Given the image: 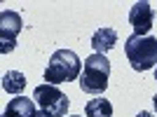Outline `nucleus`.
Instances as JSON below:
<instances>
[{"instance_id":"7","label":"nucleus","mask_w":157,"mask_h":117,"mask_svg":"<svg viewBox=\"0 0 157 117\" xmlns=\"http://www.w3.org/2000/svg\"><path fill=\"white\" fill-rule=\"evenodd\" d=\"M35 115H38L35 101H31V98H26V96L12 98V101L7 103L5 112H2V117H35Z\"/></svg>"},{"instance_id":"15","label":"nucleus","mask_w":157,"mask_h":117,"mask_svg":"<svg viewBox=\"0 0 157 117\" xmlns=\"http://www.w3.org/2000/svg\"><path fill=\"white\" fill-rule=\"evenodd\" d=\"M71 117H80V115H71Z\"/></svg>"},{"instance_id":"14","label":"nucleus","mask_w":157,"mask_h":117,"mask_svg":"<svg viewBox=\"0 0 157 117\" xmlns=\"http://www.w3.org/2000/svg\"><path fill=\"white\" fill-rule=\"evenodd\" d=\"M155 80H157V68H155Z\"/></svg>"},{"instance_id":"1","label":"nucleus","mask_w":157,"mask_h":117,"mask_svg":"<svg viewBox=\"0 0 157 117\" xmlns=\"http://www.w3.org/2000/svg\"><path fill=\"white\" fill-rule=\"evenodd\" d=\"M80 75H82V61L73 49H56L45 68V82L54 87L80 80Z\"/></svg>"},{"instance_id":"11","label":"nucleus","mask_w":157,"mask_h":117,"mask_svg":"<svg viewBox=\"0 0 157 117\" xmlns=\"http://www.w3.org/2000/svg\"><path fill=\"white\" fill-rule=\"evenodd\" d=\"M136 117H152V115H150V112H148V110H141V112H138Z\"/></svg>"},{"instance_id":"10","label":"nucleus","mask_w":157,"mask_h":117,"mask_svg":"<svg viewBox=\"0 0 157 117\" xmlns=\"http://www.w3.org/2000/svg\"><path fill=\"white\" fill-rule=\"evenodd\" d=\"M87 117H113V103L105 98H94L85 108Z\"/></svg>"},{"instance_id":"5","label":"nucleus","mask_w":157,"mask_h":117,"mask_svg":"<svg viewBox=\"0 0 157 117\" xmlns=\"http://www.w3.org/2000/svg\"><path fill=\"white\" fill-rule=\"evenodd\" d=\"M21 26H24V21L17 12H0V52L7 54L12 52L14 47H17V35H19Z\"/></svg>"},{"instance_id":"13","label":"nucleus","mask_w":157,"mask_h":117,"mask_svg":"<svg viewBox=\"0 0 157 117\" xmlns=\"http://www.w3.org/2000/svg\"><path fill=\"white\" fill-rule=\"evenodd\" d=\"M152 105H155V110H157V96H155V98H152Z\"/></svg>"},{"instance_id":"2","label":"nucleus","mask_w":157,"mask_h":117,"mask_svg":"<svg viewBox=\"0 0 157 117\" xmlns=\"http://www.w3.org/2000/svg\"><path fill=\"white\" fill-rule=\"evenodd\" d=\"M110 77V61L105 54H92L85 58V68L80 75V89L85 94H103Z\"/></svg>"},{"instance_id":"4","label":"nucleus","mask_w":157,"mask_h":117,"mask_svg":"<svg viewBox=\"0 0 157 117\" xmlns=\"http://www.w3.org/2000/svg\"><path fill=\"white\" fill-rule=\"evenodd\" d=\"M33 101H35V105H40V110L47 112L49 117H66L68 105H71L68 96H66L59 87H54V85L35 87V91H33Z\"/></svg>"},{"instance_id":"9","label":"nucleus","mask_w":157,"mask_h":117,"mask_svg":"<svg viewBox=\"0 0 157 117\" xmlns=\"http://www.w3.org/2000/svg\"><path fill=\"white\" fill-rule=\"evenodd\" d=\"M2 89L7 94H21L26 89V75L19 70H10L2 75Z\"/></svg>"},{"instance_id":"12","label":"nucleus","mask_w":157,"mask_h":117,"mask_svg":"<svg viewBox=\"0 0 157 117\" xmlns=\"http://www.w3.org/2000/svg\"><path fill=\"white\" fill-rule=\"evenodd\" d=\"M35 117H49V115H47V112H42V110H40V112H38V115H35Z\"/></svg>"},{"instance_id":"3","label":"nucleus","mask_w":157,"mask_h":117,"mask_svg":"<svg viewBox=\"0 0 157 117\" xmlns=\"http://www.w3.org/2000/svg\"><path fill=\"white\" fill-rule=\"evenodd\" d=\"M124 54L134 70L143 73L157 63V38L152 35H131L124 42Z\"/></svg>"},{"instance_id":"6","label":"nucleus","mask_w":157,"mask_h":117,"mask_svg":"<svg viewBox=\"0 0 157 117\" xmlns=\"http://www.w3.org/2000/svg\"><path fill=\"white\" fill-rule=\"evenodd\" d=\"M155 21V9L150 2H136L129 9V24L134 26V35H148Z\"/></svg>"},{"instance_id":"8","label":"nucleus","mask_w":157,"mask_h":117,"mask_svg":"<svg viewBox=\"0 0 157 117\" xmlns=\"http://www.w3.org/2000/svg\"><path fill=\"white\" fill-rule=\"evenodd\" d=\"M115 45H117V33L113 31V28L103 26V28H98V31H94V35H92L94 54H105V52H110Z\"/></svg>"}]
</instances>
